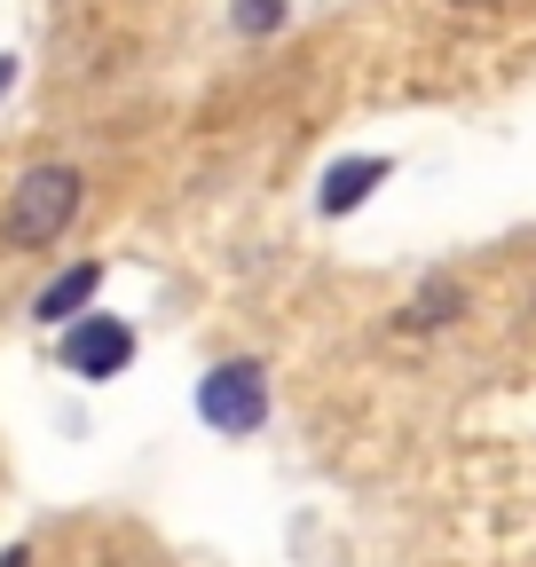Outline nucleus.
I'll list each match as a JSON object with an SVG mask.
<instances>
[{
    "instance_id": "obj_1",
    "label": "nucleus",
    "mask_w": 536,
    "mask_h": 567,
    "mask_svg": "<svg viewBox=\"0 0 536 567\" xmlns=\"http://www.w3.org/2000/svg\"><path fill=\"white\" fill-rule=\"evenodd\" d=\"M80 166H32L17 189H9V213H0V237H9V252H48L63 229L80 221Z\"/></svg>"
},
{
    "instance_id": "obj_2",
    "label": "nucleus",
    "mask_w": 536,
    "mask_h": 567,
    "mask_svg": "<svg viewBox=\"0 0 536 567\" xmlns=\"http://www.w3.org/2000/svg\"><path fill=\"white\" fill-rule=\"evenodd\" d=\"M197 417H206L214 434H260V425H268V371L260 363L206 371V386H197Z\"/></svg>"
},
{
    "instance_id": "obj_3",
    "label": "nucleus",
    "mask_w": 536,
    "mask_h": 567,
    "mask_svg": "<svg viewBox=\"0 0 536 567\" xmlns=\"http://www.w3.org/2000/svg\"><path fill=\"white\" fill-rule=\"evenodd\" d=\"M134 363V331L118 323V316H80L72 331H63V371H72V379H118Z\"/></svg>"
},
{
    "instance_id": "obj_4",
    "label": "nucleus",
    "mask_w": 536,
    "mask_h": 567,
    "mask_svg": "<svg viewBox=\"0 0 536 567\" xmlns=\"http://www.w3.org/2000/svg\"><path fill=\"white\" fill-rule=\"evenodd\" d=\"M386 174H394L386 158H340V166H331V174H323V189H316V205L331 213V221H340V213H355V205H363V197H371V189H379Z\"/></svg>"
},
{
    "instance_id": "obj_5",
    "label": "nucleus",
    "mask_w": 536,
    "mask_h": 567,
    "mask_svg": "<svg viewBox=\"0 0 536 567\" xmlns=\"http://www.w3.org/2000/svg\"><path fill=\"white\" fill-rule=\"evenodd\" d=\"M95 292H103V260H80V268H63V276L48 284V292L32 300V316H40V323H72Z\"/></svg>"
},
{
    "instance_id": "obj_6",
    "label": "nucleus",
    "mask_w": 536,
    "mask_h": 567,
    "mask_svg": "<svg viewBox=\"0 0 536 567\" xmlns=\"http://www.w3.org/2000/svg\"><path fill=\"white\" fill-rule=\"evenodd\" d=\"M457 308H465V292H457V284H450V276H434V284H426V292H411V308H402L394 323H402V331H442V323H450Z\"/></svg>"
},
{
    "instance_id": "obj_7",
    "label": "nucleus",
    "mask_w": 536,
    "mask_h": 567,
    "mask_svg": "<svg viewBox=\"0 0 536 567\" xmlns=\"http://www.w3.org/2000/svg\"><path fill=\"white\" fill-rule=\"evenodd\" d=\"M277 24H285V0H237V32L260 40V32H277Z\"/></svg>"
},
{
    "instance_id": "obj_8",
    "label": "nucleus",
    "mask_w": 536,
    "mask_h": 567,
    "mask_svg": "<svg viewBox=\"0 0 536 567\" xmlns=\"http://www.w3.org/2000/svg\"><path fill=\"white\" fill-rule=\"evenodd\" d=\"M17 87V55H0V95H9Z\"/></svg>"
},
{
    "instance_id": "obj_9",
    "label": "nucleus",
    "mask_w": 536,
    "mask_h": 567,
    "mask_svg": "<svg viewBox=\"0 0 536 567\" xmlns=\"http://www.w3.org/2000/svg\"><path fill=\"white\" fill-rule=\"evenodd\" d=\"M0 567H32V551H24V544H17V551H0Z\"/></svg>"
},
{
    "instance_id": "obj_10",
    "label": "nucleus",
    "mask_w": 536,
    "mask_h": 567,
    "mask_svg": "<svg viewBox=\"0 0 536 567\" xmlns=\"http://www.w3.org/2000/svg\"><path fill=\"white\" fill-rule=\"evenodd\" d=\"M457 9H489V0H457Z\"/></svg>"
}]
</instances>
